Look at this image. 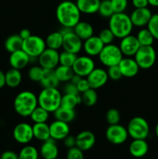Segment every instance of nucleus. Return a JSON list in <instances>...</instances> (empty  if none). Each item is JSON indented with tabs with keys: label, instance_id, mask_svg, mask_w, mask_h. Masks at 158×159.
<instances>
[{
	"label": "nucleus",
	"instance_id": "obj_50",
	"mask_svg": "<svg viewBox=\"0 0 158 159\" xmlns=\"http://www.w3.org/2000/svg\"><path fill=\"white\" fill-rule=\"evenodd\" d=\"M1 159H19V155L13 151H6L0 155Z\"/></svg>",
	"mask_w": 158,
	"mask_h": 159
},
{
	"label": "nucleus",
	"instance_id": "obj_36",
	"mask_svg": "<svg viewBox=\"0 0 158 159\" xmlns=\"http://www.w3.org/2000/svg\"><path fill=\"white\" fill-rule=\"evenodd\" d=\"M81 103L86 107H91L96 104L98 101V93L96 89L90 88L87 91L81 93Z\"/></svg>",
	"mask_w": 158,
	"mask_h": 159
},
{
	"label": "nucleus",
	"instance_id": "obj_39",
	"mask_svg": "<svg viewBox=\"0 0 158 159\" xmlns=\"http://www.w3.org/2000/svg\"><path fill=\"white\" fill-rule=\"evenodd\" d=\"M98 12L101 16L109 19L114 14L110 0H102L100 2Z\"/></svg>",
	"mask_w": 158,
	"mask_h": 159
},
{
	"label": "nucleus",
	"instance_id": "obj_52",
	"mask_svg": "<svg viewBox=\"0 0 158 159\" xmlns=\"http://www.w3.org/2000/svg\"><path fill=\"white\" fill-rule=\"evenodd\" d=\"M19 35H20V37H21V38L24 40H26V39H27L28 37H30L32 34H31V32L29 31V30L26 29V28H25V29H23L20 30Z\"/></svg>",
	"mask_w": 158,
	"mask_h": 159
},
{
	"label": "nucleus",
	"instance_id": "obj_9",
	"mask_svg": "<svg viewBox=\"0 0 158 159\" xmlns=\"http://www.w3.org/2000/svg\"><path fill=\"white\" fill-rule=\"evenodd\" d=\"M105 138L111 144L119 145L124 144L128 139V130L126 127L119 124L108 125L105 130Z\"/></svg>",
	"mask_w": 158,
	"mask_h": 159
},
{
	"label": "nucleus",
	"instance_id": "obj_44",
	"mask_svg": "<svg viewBox=\"0 0 158 159\" xmlns=\"http://www.w3.org/2000/svg\"><path fill=\"white\" fill-rule=\"evenodd\" d=\"M114 13L124 12L128 6V0H110Z\"/></svg>",
	"mask_w": 158,
	"mask_h": 159
},
{
	"label": "nucleus",
	"instance_id": "obj_33",
	"mask_svg": "<svg viewBox=\"0 0 158 159\" xmlns=\"http://www.w3.org/2000/svg\"><path fill=\"white\" fill-rule=\"evenodd\" d=\"M136 37L140 46H153L155 40L153 34L147 29V27L139 30Z\"/></svg>",
	"mask_w": 158,
	"mask_h": 159
},
{
	"label": "nucleus",
	"instance_id": "obj_57",
	"mask_svg": "<svg viewBox=\"0 0 158 159\" xmlns=\"http://www.w3.org/2000/svg\"><path fill=\"white\" fill-rule=\"evenodd\" d=\"M55 159H61V158H55Z\"/></svg>",
	"mask_w": 158,
	"mask_h": 159
},
{
	"label": "nucleus",
	"instance_id": "obj_17",
	"mask_svg": "<svg viewBox=\"0 0 158 159\" xmlns=\"http://www.w3.org/2000/svg\"><path fill=\"white\" fill-rule=\"evenodd\" d=\"M153 13L148 7L135 9L129 15L133 26L144 27L147 26Z\"/></svg>",
	"mask_w": 158,
	"mask_h": 159
},
{
	"label": "nucleus",
	"instance_id": "obj_5",
	"mask_svg": "<svg viewBox=\"0 0 158 159\" xmlns=\"http://www.w3.org/2000/svg\"><path fill=\"white\" fill-rule=\"evenodd\" d=\"M98 57L102 65L108 68L119 65L124 56L119 47L112 43L105 45Z\"/></svg>",
	"mask_w": 158,
	"mask_h": 159
},
{
	"label": "nucleus",
	"instance_id": "obj_30",
	"mask_svg": "<svg viewBox=\"0 0 158 159\" xmlns=\"http://www.w3.org/2000/svg\"><path fill=\"white\" fill-rule=\"evenodd\" d=\"M23 40L19 34H12L8 37L5 40V49L9 53H12L22 49Z\"/></svg>",
	"mask_w": 158,
	"mask_h": 159
},
{
	"label": "nucleus",
	"instance_id": "obj_40",
	"mask_svg": "<svg viewBox=\"0 0 158 159\" xmlns=\"http://www.w3.org/2000/svg\"><path fill=\"white\" fill-rule=\"evenodd\" d=\"M44 68H42L40 65H34L32 66L28 71V77L29 80L34 82H40L43 77Z\"/></svg>",
	"mask_w": 158,
	"mask_h": 159
},
{
	"label": "nucleus",
	"instance_id": "obj_19",
	"mask_svg": "<svg viewBox=\"0 0 158 159\" xmlns=\"http://www.w3.org/2000/svg\"><path fill=\"white\" fill-rule=\"evenodd\" d=\"M95 141V135L90 130H82L76 136V146L83 152L92 148Z\"/></svg>",
	"mask_w": 158,
	"mask_h": 159
},
{
	"label": "nucleus",
	"instance_id": "obj_23",
	"mask_svg": "<svg viewBox=\"0 0 158 159\" xmlns=\"http://www.w3.org/2000/svg\"><path fill=\"white\" fill-rule=\"evenodd\" d=\"M149 151V144L145 139H133L129 147L130 155L134 158H142Z\"/></svg>",
	"mask_w": 158,
	"mask_h": 159
},
{
	"label": "nucleus",
	"instance_id": "obj_55",
	"mask_svg": "<svg viewBox=\"0 0 158 159\" xmlns=\"http://www.w3.org/2000/svg\"><path fill=\"white\" fill-rule=\"evenodd\" d=\"M148 2L153 7H158V0H148Z\"/></svg>",
	"mask_w": 158,
	"mask_h": 159
},
{
	"label": "nucleus",
	"instance_id": "obj_13",
	"mask_svg": "<svg viewBox=\"0 0 158 159\" xmlns=\"http://www.w3.org/2000/svg\"><path fill=\"white\" fill-rule=\"evenodd\" d=\"M62 48L64 51L77 54L83 48V40L74 34V30H71L63 35Z\"/></svg>",
	"mask_w": 158,
	"mask_h": 159
},
{
	"label": "nucleus",
	"instance_id": "obj_6",
	"mask_svg": "<svg viewBox=\"0 0 158 159\" xmlns=\"http://www.w3.org/2000/svg\"><path fill=\"white\" fill-rule=\"evenodd\" d=\"M129 136L133 139H147L150 134V125L142 116H134L127 125Z\"/></svg>",
	"mask_w": 158,
	"mask_h": 159
},
{
	"label": "nucleus",
	"instance_id": "obj_1",
	"mask_svg": "<svg viewBox=\"0 0 158 159\" xmlns=\"http://www.w3.org/2000/svg\"><path fill=\"white\" fill-rule=\"evenodd\" d=\"M81 15L76 3L70 0L60 2L56 9V18L61 26L73 28L81 20Z\"/></svg>",
	"mask_w": 158,
	"mask_h": 159
},
{
	"label": "nucleus",
	"instance_id": "obj_27",
	"mask_svg": "<svg viewBox=\"0 0 158 159\" xmlns=\"http://www.w3.org/2000/svg\"><path fill=\"white\" fill-rule=\"evenodd\" d=\"M6 85L9 88H16L21 84L23 76L20 70L11 68L5 73Z\"/></svg>",
	"mask_w": 158,
	"mask_h": 159
},
{
	"label": "nucleus",
	"instance_id": "obj_26",
	"mask_svg": "<svg viewBox=\"0 0 158 159\" xmlns=\"http://www.w3.org/2000/svg\"><path fill=\"white\" fill-rule=\"evenodd\" d=\"M40 84L43 88H57L60 81L56 75L54 69H44Z\"/></svg>",
	"mask_w": 158,
	"mask_h": 159
},
{
	"label": "nucleus",
	"instance_id": "obj_28",
	"mask_svg": "<svg viewBox=\"0 0 158 159\" xmlns=\"http://www.w3.org/2000/svg\"><path fill=\"white\" fill-rule=\"evenodd\" d=\"M33 137L40 141H44L50 138L49 124L46 123H39L33 125Z\"/></svg>",
	"mask_w": 158,
	"mask_h": 159
},
{
	"label": "nucleus",
	"instance_id": "obj_8",
	"mask_svg": "<svg viewBox=\"0 0 158 159\" xmlns=\"http://www.w3.org/2000/svg\"><path fill=\"white\" fill-rule=\"evenodd\" d=\"M46 48L45 40L37 35H31L23 40L22 47V49L30 57V58H37Z\"/></svg>",
	"mask_w": 158,
	"mask_h": 159
},
{
	"label": "nucleus",
	"instance_id": "obj_14",
	"mask_svg": "<svg viewBox=\"0 0 158 159\" xmlns=\"http://www.w3.org/2000/svg\"><path fill=\"white\" fill-rule=\"evenodd\" d=\"M119 47L124 57H134L138 49L140 48V44L136 36L129 34L120 39Z\"/></svg>",
	"mask_w": 158,
	"mask_h": 159
},
{
	"label": "nucleus",
	"instance_id": "obj_12",
	"mask_svg": "<svg viewBox=\"0 0 158 159\" xmlns=\"http://www.w3.org/2000/svg\"><path fill=\"white\" fill-rule=\"evenodd\" d=\"M58 51L46 48L37 57L39 65L44 69H55L59 65Z\"/></svg>",
	"mask_w": 158,
	"mask_h": 159
},
{
	"label": "nucleus",
	"instance_id": "obj_41",
	"mask_svg": "<svg viewBox=\"0 0 158 159\" xmlns=\"http://www.w3.org/2000/svg\"><path fill=\"white\" fill-rule=\"evenodd\" d=\"M105 120L108 125L119 124L121 120V114L117 109L111 108L105 113Z\"/></svg>",
	"mask_w": 158,
	"mask_h": 159
},
{
	"label": "nucleus",
	"instance_id": "obj_3",
	"mask_svg": "<svg viewBox=\"0 0 158 159\" xmlns=\"http://www.w3.org/2000/svg\"><path fill=\"white\" fill-rule=\"evenodd\" d=\"M108 28L116 38L122 39L131 34L133 25L128 14L124 12L114 13L108 20Z\"/></svg>",
	"mask_w": 158,
	"mask_h": 159
},
{
	"label": "nucleus",
	"instance_id": "obj_51",
	"mask_svg": "<svg viewBox=\"0 0 158 159\" xmlns=\"http://www.w3.org/2000/svg\"><path fill=\"white\" fill-rule=\"evenodd\" d=\"M132 4L135 9L148 7V0H132Z\"/></svg>",
	"mask_w": 158,
	"mask_h": 159
},
{
	"label": "nucleus",
	"instance_id": "obj_35",
	"mask_svg": "<svg viewBox=\"0 0 158 159\" xmlns=\"http://www.w3.org/2000/svg\"><path fill=\"white\" fill-rule=\"evenodd\" d=\"M50 116V113L46 111L45 109L42 108L41 107L38 106L31 113L30 117L31 120L34 124H39V123H46Z\"/></svg>",
	"mask_w": 158,
	"mask_h": 159
},
{
	"label": "nucleus",
	"instance_id": "obj_15",
	"mask_svg": "<svg viewBox=\"0 0 158 159\" xmlns=\"http://www.w3.org/2000/svg\"><path fill=\"white\" fill-rule=\"evenodd\" d=\"M90 87L94 89L103 87L108 80L107 71L102 68H94L91 72L86 77Z\"/></svg>",
	"mask_w": 158,
	"mask_h": 159
},
{
	"label": "nucleus",
	"instance_id": "obj_54",
	"mask_svg": "<svg viewBox=\"0 0 158 159\" xmlns=\"http://www.w3.org/2000/svg\"><path fill=\"white\" fill-rule=\"evenodd\" d=\"M82 77H81V76L77 75L76 74H74V75L72 76V78H71V80H70V82H71V83L74 84V85H77V84L79 82V81H80Z\"/></svg>",
	"mask_w": 158,
	"mask_h": 159
},
{
	"label": "nucleus",
	"instance_id": "obj_21",
	"mask_svg": "<svg viewBox=\"0 0 158 159\" xmlns=\"http://www.w3.org/2000/svg\"><path fill=\"white\" fill-rule=\"evenodd\" d=\"M30 59V57L23 49H20L10 53L9 61L11 68L22 70L29 65Z\"/></svg>",
	"mask_w": 158,
	"mask_h": 159
},
{
	"label": "nucleus",
	"instance_id": "obj_56",
	"mask_svg": "<svg viewBox=\"0 0 158 159\" xmlns=\"http://www.w3.org/2000/svg\"><path fill=\"white\" fill-rule=\"evenodd\" d=\"M155 134H156V138H158V123L156 124V127H155Z\"/></svg>",
	"mask_w": 158,
	"mask_h": 159
},
{
	"label": "nucleus",
	"instance_id": "obj_43",
	"mask_svg": "<svg viewBox=\"0 0 158 159\" xmlns=\"http://www.w3.org/2000/svg\"><path fill=\"white\" fill-rule=\"evenodd\" d=\"M147 29L153 34L155 40H158V13L153 14L147 24Z\"/></svg>",
	"mask_w": 158,
	"mask_h": 159
},
{
	"label": "nucleus",
	"instance_id": "obj_45",
	"mask_svg": "<svg viewBox=\"0 0 158 159\" xmlns=\"http://www.w3.org/2000/svg\"><path fill=\"white\" fill-rule=\"evenodd\" d=\"M84 152L77 146L68 148L67 152L66 159H84Z\"/></svg>",
	"mask_w": 158,
	"mask_h": 159
},
{
	"label": "nucleus",
	"instance_id": "obj_29",
	"mask_svg": "<svg viewBox=\"0 0 158 159\" xmlns=\"http://www.w3.org/2000/svg\"><path fill=\"white\" fill-rule=\"evenodd\" d=\"M55 120L63 121L65 123L72 122L76 117V113L74 109L65 108L60 106L57 110L54 113Z\"/></svg>",
	"mask_w": 158,
	"mask_h": 159
},
{
	"label": "nucleus",
	"instance_id": "obj_32",
	"mask_svg": "<svg viewBox=\"0 0 158 159\" xmlns=\"http://www.w3.org/2000/svg\"><path fill=\"white\" fill-rule=\"evenodd\" d=\"M55 74L60 82H70L72 76L74 75V71L71 67L64 66V65H59L57 68L54 69Z\"/></svg>",
	"mask_w": 158,
	"mask_h": 159
},
{
	"label": "nucleus",
	"instance_id": "obj_7",
	"mask_svg": "<svg viewBox=\"0 0 158 159\" xmlns=\"http://www.w3.org/2000/svg\"><path fill=\"white\" fill-rule=\"evenodd\" d=\"M134 59L141 69H150L154 65L156 53L153 46H140L134 55Z\"/></svg>",
	"mask_w": 158,
	"mask_h": 159
},
{
	"label": "nucleus",
	"instance_id": "obj_31",
	"mask_svg": "<svg viewBox=\"0 0 158 159\" xmlns=\"http://www.w3.org/2000/svg\"><path fill=\"white\" fill-rule=\"evenodd\" d=\"M45 42H46V48L58 51L60 48H62V44H63V35H62L61 33L59 30L54 31V32L50 33L46 37Z\"/></svg>",
	"mask_w": 158,
	"mask_h": 159
},
{
	"label": "nucleus",
	"instance_id": "obj_37",
	"mask_svg": "<svg viewBox=\"0 0 158 159\" xmlns=\"http://www.w3.org/2000/svg\"><path fill=\"white\" fill-rule=\"evenodd\" d=\"M39 152L34 146L26 145L20 150L19 159H38Z\"/></svg>",
	"mask_w": 158,
	"mask_h": 159
},
{
	"label": "nucleus",
	"instance_id": "obj_48",
	"mask_svg": "<svg viewBox=\"0 0 158 159\" xmlns=\"http://www.w3.org/2000/svg\"><path fill=\"white\" fill-rule=\"evenodd\" d=\"M76 85H77V88L78 89L79 93H84V92L87 91V90L91 88L86 78H82Z\"/></svg>",
	"mask_w": 158,
	"mask_h": 159
},
{
	"label": "nucleus",
	"instance_id": "obj_18",
	"mask_svg": "<svg viewBox=\"0 0 158 159\" xmlns=\"http://www.w3.org/2000/svg\"><path fill=\"white\" fill-rule=\"evenodd\" d=\"M122 77L133 78L138 74L139 67L133 57H123L118 65Z\"/></svg>",
	"mask_w": 158,
	"mask_h": 159
},
{
	"label": "nucleus",
	"instance_id": "obj_24",
	"mask_svg": "<svg viewBox=\"0 0 158 159\" xmlns=\"http://www.w3.org/2000/svg\"><path fill=\"white\" fill-rule=\"evenodd\" d=\"M74 34L82 40H85L94 35V28L92 25L87 21H80L73 27Z\"/></svg>",
	"mask_w": 158,
	"mask_h": 159
},
{
	"label": "nucleus",
	"instance_id": "obj_4",
	"mask_svg": "<svg viewBox=\"0 0 158 159\" xmlns=\"http://www.w3.org/2000/svg\"><path fill=\"white\" fill-rule=\"evenodd\" d=\"M62 94L57 88H43L37 96L38 106L54 113L61 104Z\"/></svg>",
	"mask_w": 158,
	"mask_h": 159
},
{
	"label": "nucleus",
	"instance_id": "obj_42",
	"mask_svg": "<svg viewBox=\"0 0 158 159\" xmlns=\"http://www.w3.org/2000/svg\"><path fill=\"white\" fill-rule=\"evenodd\" d=\"M99 37L100 38V40H102V42L105 45L112 43L113 40L116 38L114 34H113V33L112 32V30L108 27L102 29V30L99 32Z\"/></svg>",
	"mask_w": 158,
	"mask_h": 159
},
{
	"label": "nucleus",
	"instance_id": "obj_2",
	"mask_svg": "<svg viewBox=\"0 0 158 159\" xmlns=\"http://www.w3.org/2000/svg\"><path fill=\"white\" fill-rule=\"evenodd\" d=\"M38 107V99L35 93L25 90L20 92L14 99L13 107L15 113L23 117L30 116L31 113Z\"/></svg>",
	"mask_w": 158,
	"mask_h": 159
},
{
	"label": "nucleus",
	"instance_id": "obj_25",
	"mask_svg": "<svg viewBox=\"0 0 158 159\" xmlns=\"http://www.w3.org/2000/svg\"><path fill=\"white\" fill-rule=\"evenodd\" d=\"M101 0H77L76 5L81 13L91 15L98 12Z\"/></svg>",
	"mask_w": 158,
	"mask_h": 159
},
{
	"label": "nucleus",
	"instance_id": "obj_53",
	"mask_svg": "<svg viewBox=\"0 0 158 159\" xmlns=\"http://www.w3.org/2000/svg\"><path fill=\"white\" fill-rule=\"evenodd\" d=\"M6 85V76L5 73L0 70V89L3 88Z\"/></svg>",
	"mask_w": 158,
	"mask_h": 159
},
{
	"label": "nucleus",
	"instance_id": "obj_38",
	"mask_svg": "<svg viewBox=\"0 0 158 159\" xmlns=\"http://www.w3.org/2000/svg\"><path fill=\"white\" fill-rule=\"evenodd\" d=\"M77 57V54L63 51L60 53V55H59V65L72 68Z\"/></svg>",
	"mask_w": 158,
	"mask_h": 159
},
{
	"label": "nucleus",
	"instance_id": "obj_22",
	"mask_svg": "<svg viewBox=\"0 0 158 159\" xmlns=\"http://www.w3.org/2000/svg\"><path fill=\"white\" fill-rule=\"evenodd\" d=\"M40 154L43 159H55L58 158L59 150L55 140L49 138L43 141L40 148Z\"/></svg>",
	"mask_w": 158,
	"mask_h": 159
},
{
	"label": "nucleus",
	"instance_id": "obj_47",
	"mask_svg": "<svg viewBox=\"0 0 158 159\" xmlns=\"http://www.w3.org/2000/svg\"><path fill=\"white\" fill-rule=\"evenodd\" d=\"M64 92L65 94H74V95H79L78 89L77 88V85L71 83V82H66V85L64 87Z\"/></svg>",
	"mask_w": 158,
	"mask_h": 159
},
{
	"label": "nucleus",
	"instance_id": "obj_46",
	"mask_svg": "<svg viewBox=\"0 0 158 159\" xmlns=\"http://www.w3.org/2000/svg\"><path fill=\"white\" fill-rule=\"evenodd\" d=\"M107 74H108V79H111L112 81H118L122 77V73L118 65L108 67L107 69Z\"/></svg>",
	"mask_w": 158,
	"mask_h": 159
},
{
	"label": "nucleus",
	"instance_id": "obj_10",
	"mask_svg": "<svg viewBox=\"0 0 158 159\" xmlns=\"http://www.w3.org/2000/svg\"><path fill=\"white\" fill-rule=\"evenodd\" d=\"M95 64L92 57L88 55L77 56L72 66L74 74L82 78H86L94 68Z\"/></svg>",
	"mask_w": 158,
	"mask_h": 159
},
{
	"label": "nucleus",
	"instance_id": "obj_58",
	"mask_svg": "<svg viewBox=\"0 0 158 159\" xmlns=\"http://www.w3.org/2000/svg\"><path fill=\"white\" fill-rule=\"evenodd\" d=\"M0 159H1V158H0Z\"/></svg>",
	"mask_w": 158,
	"mask_h": 159
},
{
	"label": "nucleus",
	"instance_id": "obj_20",
	"mask_svg": "<svg viewBox=\"0 0 158 159\" xmlns=\"http://www.w3.org/2000/svg\"><path fill=\"white\" fill-rule=\"evenodd\" d=\"M105 44L102 43L99 36L93 35L92 37L84 40L82 49L84 50L87 55L92 57L99 56Z\"/></svg>",
	"mask_w": 158,
	"mask_h": 159
},
{
	"label": "nucleus",
	"instance_id": "obj_34",
	"mask_svg": "<svg viewBox=\"0 0 158 159\" xmlns=\"http://www.w3.org/2000/svg\"><path fill=\"white\" fill-rule=\"evenodd\" d=\"M81 103V98L80 95L65 94L62 95L60 106L65 108L75 109L77 105Z\"/></svg>",
	"mask_w": 158,
	"mask_h": 159
},
{
	"label": "nucleus",
	"instance_id": "obj_16",
	"mask_svg": "<svg viewBox=\"0 0 158 159\" xmlns=\"http://www.w3.org/2000/svg\"><path fill=\"white\" fill-rule=\"evenodd\" d=\"M49 127L50 138L56 141H63L70 134V127L68 123L55 120L49 124Z\"/></svg>",
	"mask_w": 158,
	"mask_h": 159
},
{
	"label": "nucleus",
	"instance_id": "obj_49",
	"mask_svg": "<svg viewBox=\"0 0 158 159\" xmlns=\"http://www.w3.org/2000/svg\"><path fill=\"white\" fill-rule=\"evenodd\" d=\"M64 145L66 148H71L75 147L76 146V137L73 136V135H68L63 140Z\"/></svg>",
	"mask_w": 158,
	"mask_h": 159
},
{
	"label": "nucleus",
	"instance_id": "obj_11",
	"mask_svg": "<svg viewBox=\"0 0 158 159\" xmlns=\"http://www.w3.org/2000/svg\"><path fill=\"white\" fill-rule=\"evenodd\" d=\"M12 136L14 140L20 144H29L34 138L33 126L26 122L20 123L14 127Z\"/></svg>",
	"mask_w": 158,
	"mask_h": 159
}]
</instances>
